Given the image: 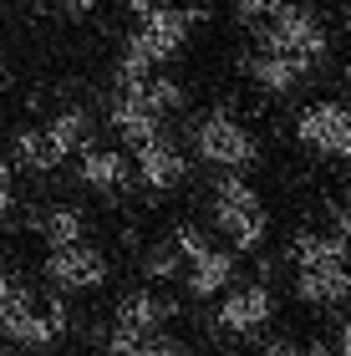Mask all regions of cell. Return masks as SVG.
Wrapping results in <instances>:
<instances>
[{
	"label": "cell",
	"mask_w": 351,
	"mask_h": 356,
	"mask_svg": "<svg viewBox=\"0 0 351 356\" xmlns=\"http://www.w3.org/2000/svg\"><path fill=\"white\" fill-rule=\"evenodd\" d=\"M209 219H214V229L229 239L234 254H254V250H265V239H270L265 199L254 193V184L245 173H219L214 178V188H209Z\"/></svg>",
	"instance_id": "obj_1"
},
{
	"label": "cell",
	"mask_w": 351,
	"mask_h": 356,
	"mask_svg": "<svg viewBox=\"0 0 351 356\" xmlns=\"http://www.w3.org/2000/svg\"><path fill=\"white\" fill-rule=\"evenodd\" d=\"M188 143H194L199 163H209L219 173H245V168H254V158H260V138L225 107L204 112V118L188 127Z\"/></svg>",
	"instance_id": "obj_2"
},
{
	"label": "cell",
	"mask_w": 351,
	"mask_h": 356,
	"mask_svg": "<svg viewBox=\"0 0 351 356\" xmlns=\"http://www.w3.org/2000/svg\"><path fill=\"white\" fill-rule=\"evenodd\" d=\"M260 51H280V56L306 61V67H321L326 51H331V31H326V21H321L311 6H295V0H291V6H280V10L265 21Z\"/></svg>",
	"instance_id": "obj_3"
},
{
	"label": "cell",
	"mask_w": 351,
	"mask_h": 356,
	"mask_svg": "<svg viewBox=\"0 0 351 356\" xmlns=\"http://www.w3.org/2000/svg\"><path fill=\"white\" fill-rule=\"evenodd\" d=\"M270 321H275V290L265 280L234 285L214 305V331L225 336V341H250V336H260Z\"/></svg>",
	"instance_id": "obj_4"
},
{
	"label": "cell",
	"mask_w": 351,
	"mask_h": 356,
	"mask_svg": "<svg viewBox=\"0 0 351 356\" xmlns=\"http://www.w3.org/2000/svg\"><path fill=\"white\" fill-rule=\"evenodd\" d=\"M46 285L56 296H92L113 280V260L97 250V245H72V250H46Z\"/></svg>",
	"instance_id": "obj_5"
},
{
	"label": "cell",
	"mask_w": 351,
	"mask_h": 356,
	"mask_svg": "<svg viewBox=\"0 0 351 356\" xmlns=\"http://www.w3.org/2000/svg\"><path fill=\"white\" fill-rule=\"evenodd\" d=\"M0 331H6V341H10V346H21V351H51L61 336L72 331L67 296H46V300H36L26 316H15L10 326H0Z\"/></svg>",
	"instance_id": "obj_6"
},
{
	"label": "cell",
	"mask_w": 351,
	"mask_h": 356,
	"mask_svg": "<svg viewBox=\"0 0 351 356\" xmlns=\"http://www.w3.org/2000/svg\"><path fill=\"white\" fill-rule=\"evenodd\" d=\"M351 138V107L346 102H311L295 118V143L316 158H341Z\"/></svg>",
	"instance_id": "obj_7"
},
{
	"label": "cell",
	"mask_w": 351,
	"mask_h": 356,
	"mask_svg": "<svg viewBox=\"0 0 351 356\" xmlns=\"http://www.w3.org/2000/svg\"><path fill=\"white\" fill-rule=\"evenodd\" d=\"M133 178H138L148 193H173V188L188 178V153L163 133V138L142 143V148L133 153Z\"/></svg>",
	"instance_id": "obj_8"
},
{
	"label": "cell",
	"mask_w": 351,
	"mask_h": 356,
	"mask_svg": "<svg viewBox=\"0 0 351 356\" xmlns=\"http://www.w3.org/2000/svg\"><path fill=\"white\" fill-rule=\"evenodd\" d=\"M199 21H204V10H194V6H163V10L142 15L138 36H142V46L153 51V61L163 67V61H173V56L188 46V31H194Z\"/></svg>",
	"instance_id": "obj_9"
},
{
	"label": "cell",
	"mask_w": 351,
	"mask_h": 356,
	"mask_svg": "<svg viewBox=\"0 0 351 356\" xmlns=\"http://www.w3.org/2000/svg\"><path fill=\"white\" fill-rule=\"evenodd\" d=\"M76 184L102 193V199H122V193L138 184L133 178V158H127L122 148H97V143H92V148L76 158Z\"/></svg>",
	"instance_id": "obj_10"
},
{
	"label": "cell",
	"mask_w": 351,
	"mask_h": 356,
	"mask_svg": "<svg viewBox=\"0 0 351 356\" xmlns=\"http://www.w3.org/2000/svg\"><path fill=\"white\" fill-rule=\"evenodd\" d=\"M107 127L117 133V143H127V148H142V143L163 138V118L148 107V97L138 92H113V102H107Z\"/></svg>",
	"instance_id": "obj_11"
},
{
	"label": "cell",
	"mask_w": 351,
	"mask_h": 356,
	"mask_svg": "<svg viewBox=\"0 0 351 356\" xmlns=\"http://www.w3.org/2000/svg\"><path fill=\"white\" fill-rule=\"evenodd\" d=\"M173 316H179V305H173L168 296H158L153 285H138V290H127V296L117 300L113 326L133 331V336H163V326Z\"/></svg>",
	"instance_id": "obj_12"
},
{
	"label": "cell",
	"mask_w": 351,
	"mask_h": 356,
	"mask_svg": "<svg viewBox=\"0 0 351 356\" xmlns=\"http://www.w3.org/2000/svg\"><path fill=\"white\" fill-rule=\"evenodd\" d=\"M245 72L265 97H291L295 87H306V76L316 67H306V61H295V56H280V51H254L245 61Z\"/></svg>",
	"instance_id": "obj_13"
},
{
	"label": "cell",
	"mask_w": 351,
	"mask_h": 356,
	"mask_svg": "<svg viewBox=\"0 0 351 356\" xmlns=\"http://www.w3.org/2000/svg\"><path fill=\"white\" fill-rule=\"evenodd\" d=\"M234 275H239V254L214 245L209 254H199V260L183 270V290L194 300H214V296H225V290H234Z\"/></svg>",
	"instance_id": "obj_14"
},
{
	"label": "cell",
	"mask_w": 351,
	"mask_h": 356,
	"mask_svg": "<svg viewBox=\"0 0 351 356\" xmlns=\"http://www.w3.org/2000/svg\"><path fill=\"white\" fill-rule=\"evenodd\" d=\"M92 127H97V122H92L87 107H61L41 133H46V143H51V153L67 163V158H82L92 148Z\"/></svg>",
	"instance_id": "obj_15"
},
{
	"label": "cell",
	"mask_w": 351,
	"mask_h": 356,
	"mask_svg": "<svg viewBox=\"0 0 351 356\" xmlns=\"http://www.w3.org/2000/svg\"><path fill=\"white\" fill-rule=\"evenodd\" d=\"M291 265L295 270H331V265H351V245L341 234H316V229H300L291 239Z\"/></svg>",
	"instance_id": "obj_16"
},
{
	"label": "cell",
	"mask_w": 351,
	"mask_h": 356,
	"mask_svg": "<svg viewBox=\"0 0 351 356\" xmlns=\"http://www.w3.org/2000/svg\"><path fill=\"white\" fill-rule=\"evenodd\" d=\"M346 296H351L346 265H331V270H295V300H300V305L331 311V305H346Z\"/></svg>",
	"instance_id": "obj_17"
},
{
	"label": "cell",
	"mask_w": 351,
	"mask_h": 356,
	"mask_svg": "<svg viewBox=\"0 0 351 356\" xmlns=\"http://www.w3.org/2000/svg\"><path fill=\"white\" fill-rule=\"evenodd\" d=\"M36 234L46 239V250H72V245H87V214L76 204H51L46 214L36 219Z\"/></svg>",
	"instance_id": "obj_18"
},
{
	"label": "cell",
	"mask_w": 351,
	"mask_h": 356,
	"mask_svg": "<svg viewBox=\"0 0 351 356\" xmlns=\"http://www.w3.org/2000/svg\"><path fill=\"white\" fill-rule=\"evenodd\" d=\"M10 163L21 173H51V168H61V158L51 153V143H46L41 127H21V133L10 138Z\"/></svg>",
	"instance_id": "obj_19"
},
{
	"label": "cell",
	"mask_w": 351,
	"mask_h": 356,
	"mask_svg": "<svg viewBox=\"0 0 351 356\" xmlns=\"http://www.w3.org/2000/svg\"><path fill=\"white\" fill-rule=\"evenodd\" d=\"M142 275H148L153 285H168V280H179L183 275V254L173 239H158V245L142 250Z\"/></svg>",
	"instance_id": "obj_20"
},
{
	"label": "cell",
	"mask_w": 351,
	"mask_h": 356,
	"mask_svg": "<svg viewBox=\"0 0 351 356\" xmlns=\"http://www.w3.org/2000/svg\"><path fill=\"white\" fill-rule=\"evenodd\" d=\"M142 97H148V107L158 112V118H173V112H183V102H188V92L173 82V76H148V82H142Z\"/></svg>",
	"instance_id": "obj_21"
},
{
	"label": "cell",
	"mask_w": 351,
	"mask_h": 356,
	"mask_svg": "<svg viewBox=\"0 0 351 356\" xmlns=\"http://www.w3.org/2000/svg\"><path fill=\"white\" fill-rule=\"evenodd\" d=\"M31 305H36V296H31V285L21 280V275L0 270V326H10L15 316H26Z\"/></svg>",
	"instance_id": "obj_22"
},
{
	"label": "cell",
	"mask_w": 351,
	"mask_h": 356,
	"mask_svg": "<svg viewBox=\"0 0 351 356\" xmlns=\"http://www.w3.org/2000/svg\"><path fill=\"white\" fill-rule=\"evenodd\" d=\"M168 239H173V245H179V254H183V270L194 265L199 254H209V250H214V245H209V234H204L199 224H179V229H173Z\"/></svg>",
	"instance_id": "obj_23"
},
{
	"label": "cell",
	"mask_w": 351,
	"mask_h": 356,
	"mask_svg": "<svg viewBox=\"0 0 351 356\" xmlns=\"http://www.w3.org/2000/svg\"><path fill=\"white\" fill-rule=\"evenodd\" d=\"M142 346H148V336H133V331H122V326H113L107 331V356H142Z\"/></svg>",
	"instance_id": "obj_24"
},
{
	"label": "cell",
	"mask_w": 351,
	"mask_h": 356,
	"mask_svg": "<svg viewBox=\"0 0 351 356\" xmlns=\"http://www.w3.org/2000/svg\"><path fill=\"white\" fill-rule=\"evenodd\" d=\"M229 6H234V15H239V21H270V15L280 10L275 0H229Z\"/></svg>",
	"instance_id": "obj_25"
},
{
	"label": "cell",
	"mask_w": 351,
	"mask_h": 356,
	"mask_svg": "<svg viewBox=\"0 0 351 356\" xmlns=\"http://www.w3.org/2000/svg\"><path fill=\"white\" fill-rule=\"evenodd\" d=\"M142 356H194L179 336H148V346H142Z\"/></svg>",
	"instance_id": "obj_26"
},
{
	"label": "cell",
	"mask_w": 351,
	"mask_h": 356,
	"mask_svg": "<svg viewBox=\"0 0 351 356\" xmlns=\"http://www.w3.org/2000/svg\"><path fill=\"white\" fill-rule=\"evenodd\" d=\"M254 356H306V346H295L291 336H270V341L254 351Z\"/></svg>",
	"instance_id": "obj_27"
},
{
	"label": "cell",
	"mask_w": 351,
	"mask_h": 356,
	"mask_svg": "<svg viewBox=\"0 0 351 356\" xmlns=\"http://www.w3.org/2000/svg\"><path fill=\"white\" fill-rule=\"evenodd\" d=\"M15 214V188H10V168H0V219Z\"/></svg>",
	"instance_id": "obj_28"
},
{
	"label": "cell",
	"mask_w": 351,
	"mask_h": 356,
	"mask_svg": "<svg viewBox=\"0 0 351 356\" xmlns=\"http://www.w3.org/2000/svg\"><path fill=\"white\" fill-rule=\"evenodd\" d=\"M122 6H127V10H133V15H138V21H142V15H153V10H163V6H168V0H122Z\"/></svg>",
	"instance_id": "obj_29"
},
{
	"label": "cell",
	"mask_w": 351,
	"mask_h": 356,
	"mask_svg": "<svg viewBox=\"0 0 351 356\" xmlns=\"http://www.w3.org/2000/svg\"><path fill=\"white\" fill-rule=\"evenodd\" d=\"M56 6L67 10V15H92V10L102 6V0H56Z\"/></svg>",
	"instance_id": "obj_30"
},
{
	"label": "cell",
	"mask_w": 351,
	"mask_h": 356,
	"mask_svg": "<svg viewBox=\"0 0 351 356\" xmlns=\"http://www.w3.org/2000/svg\"><path fill=\"white\" fill-rule=\"evenodd\" d=\"M336 351H341V356H351V316L336 326Z\"/></svg>",
	"instance_id": "obj_31"
},
{
	"label": "cell",
	"mask_w": 351,
	"mask_h": 356,
	"mask_svg": "<svg viewBox=\"0 0 351 356\" xmlns=\"http://www.w3.org/2000/svg\"><path fill=\"white\" fill-rule=\"evenodd\" d=\"M306 356H341V351H336V341H321V336H316V341L306 346Z\"/></svg>",
	"instance_id": "obj_32"
},
{
	"label": "cell",
	"mask_w": 351,
	"mask_h": 356,
	"mask_svg": "<svg viewBox=\"0 0 351 356\" xmlns=\"http://www.w3.org/2000/svg\"><path fill=\"white\" fill-rule=\"evenodd\" d=\"M0 87H10V61L0 56Z\"/></svg>",
	"instance_id": "obj_33"
},
{
	"label": "cell",
	"mask_w": 351,
	"mask_h": 356,
	"mask_svg": "<svg viewBox=\"0 0 351 356\" xmlns=\"http://www.w3.org/2000/svg\"><path fill=\"white\" fill-rule=\"evenodd\" d=\"M341 82H346V92H351V56H346V67H341Z\"/></svg>",
	"instance_id": "obj_34"
},
{
	"label": "cell",
	"mask_w": 351,
	"mask_h": 356,
	"mask_svg": "<svg viewBox=\"0 0 351 356\" xmlns=\"http://www.w3.org/2000/svg\"><path fill=\"white\" fill-rule=\"evenodd\" d=\"M341 158H346V163H351V138H346V148H341Z\"/></svg>",
	"instance_id": "obj_35"
},
{
	"label": "cell",
	"mask_w": 351,
	"mask_h": 356,
	"mask_svg": "<svg viewBox=\"0 0 351 356\" xmlns=\"http://www.w3.org/2000/svg\"><path fill=\"white\" fill-rule=\"evenodd\" d=\"M346 209H351V178H346Z\"/></svg>",
	"instance_id": "obj_36"
},
{
	"label": "cell",
	"mask_w": 351,
	"mask_h": 356,
	"mask_svg": "<svg viewBox=\"0 0 351 356\" xmlns=\"http://www.w3.org/2000/svg\"><path fill=\"white\" fill-rule=\"evenodd\" d=\"M204 6H209V0H194V10H204Z\"/></svg>",
	"instance_id": "obj_37"
},
{
	"label": "cell",
	"mask_w": 351,
	"mask_h": 356,
	"mask_svg": "<svg viewBox=\"0 0 351 356\" xmlns=\"http://www.w3.org/2000/svg\"><path fill=\"white\" fill-rule=\"evenodd\" d=\"M346 280H351V265H346ZM346 305H351V296H346Z\"/></svg>",
	"instance_id": "obj_38"
},
{
	"label": "cell",
	"mask_w": 351,
	"mask_h": 356,
	"mask_svg": "<svg viewBox=\"0 0 351 356\" xmlns=\"http://www.w3.org/2000/svg\"><path fill=\"white\" fill-rule=\"evenodd\" d=\"M275 6H291V0H275Z\"/></svg>",
	"instance_id": "obj_39"
},
{
	"label": "cell",
	"mask_w": 351,
	"mask_h": 356,
	"mask_svg": "<svg viewBox=\"0 0 351 356\" xmlns=\"http://www.w3.org/2000/svg\"><path fill=\"white\" fill-rule=\"evenodd\" d=\"M341 6H346V10H351V0H341Z\"/></svg>",
	"instance_id": "obj_40"
}]
</instances>
